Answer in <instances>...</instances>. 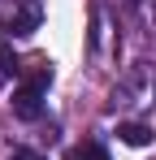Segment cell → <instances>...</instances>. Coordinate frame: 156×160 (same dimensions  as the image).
Returning a JSON list of instances; mask_svg holds the SVG:
<instances>
[{
	"label": "cell",
	"instance_id": "6da1fadb",
	"mask_svg": "<svg viewBox=\"0 0 156 160\" xmlns=\"http://www.w3.org/2000/svg\"><path fill=\"white\" fill-rule=\"evenodd\" d=\"M48 82H52V69L39 61V69L13 91V112H18L22 121H35V117L44 112V91H48Z\"/></svg>",
	"mask_w": 156,
	"mask_h": 160
},
{
	"label": "cell",
	"instance_id": "7a4b0ae2",
	"mask_svg": "<svg viewBox=\"0 0 156 160\" xmlns=\"http://www.w3.org/2000/svg\"><path fill=\"white\" fill-rule=\"evenodd\" d=\"M39 26V0H26V9L18 18H9V30L13 35H30V30Z\"/></svg>",
	"mask_w": 156,
	"mask_h": 160
},
{
	"label": "cell",
	"instance_id": "3957f363",
	"mask_svg": "<svg viewBox=\"0 0 156 160\" xmlns=\"http://www.w3.org/2000/svg\"><path fill=\"white\" fill-rule=\"evenodd\" d=\"M117 134H122V143H130V147H148V143H152V130H148V126H139V121L117 126Z\"/></svg>",
	"mask_w": 156,
	"mask_h": 160
},
{
	"label": "cell",
	"instance_id": "277c9868",
	"mask_svg": "<svg viewBox=\"0 0 156 160\" xmlns=\"http://www.w3.org/2000/svg\"><path fill=\"white\" fill-rule=\"evenodd\" d=\"M65 160H108V152H104L100 143H78V147L65 152Z\"/></svg>",
	"mask_w": 156,
	"mask_h": 160
},
{
	"label": "cell",
	"instance_id": "5b68a950",
	"mask_svg": "<svg viewBox=\"0 0 156 160\" xmlns=\"http://www.w3.org/2000/svg\"><path fill=\"white\" fill-rule=\"evenodd\" d=\"M13 69H18V52L9 39H0V74H13Z\"/></svg>",
	"mask_w": 156,
	"mask_h": 160
},
{
	"label": "cell",
	"instance_id": "8992f818",
	"mask_svg": "<svg viewBox=\"0 0 156 160\" xmlns=\"http://www.w3.org/2000/svg\"><path fill=\"white\" fill-rule=\"evenodd\" d=\"M9 160H48L44 152H35V147H13V156Z\"/></svg>",
	"mask_w": 156,
	"mask_h": 160
}]
</instances>
